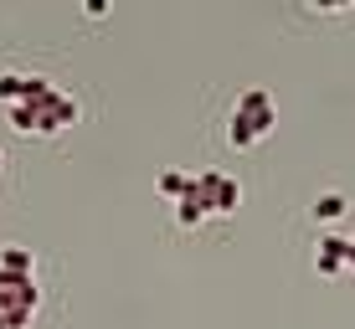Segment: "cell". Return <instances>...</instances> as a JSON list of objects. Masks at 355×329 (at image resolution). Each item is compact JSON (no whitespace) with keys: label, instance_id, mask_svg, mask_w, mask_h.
Wrapping results in <instances>:
<instances>
[{"label":"cell","instance_id":"5","mask_svg":"<svg viewBox=\"0 0 355 329\" xmlns=\"http://www.w3.org/2000/svg\"><path fill=\"white\" fill-rule=\"evenodd\" d=\"M0 273H10V278H31V273H36L31 247H0Z\"/></svg>","mask_w":355,"mask_h":329},{"label":"cell","instance_id":"1","mask_svg":"<svg viewBox=\"0 0 355 329\" xmlns=\"http://www.w3.org/2000/svg\"><path fill=\"white\" fill-rule=\"evenodd\" d=\"M273 124H278L273 98H268L263 88H248V93H237V108H232V129H227V139L237 144V150H248V144H258Z\"/></svg>","mask_w":355,"mask_h":329},{"label":"cell","instance_id":"9","mask_svg":"<svg viewBox=\"0 0 355 329\" xmlns=\"http://www.w3.org/2000/svg\"><path fill=\"white\" fill-rule=\"evenodd\" d=\"M175 222H180V226H201V222H206V206L196 201V190L175 201Z\"/></svg>","mask_w":355,"mask_h":329},{"label":"cell","instance_id":"10","mask_svg":"<svg viewBox=\"0 0 355 329\" xmlns=\"http://www.w3.org/2000/svg\"><path fill=\"white\" fill-rule=\"evenodd\" d=\"M10 124H16L21 134H36V108L31 103H16V108H10Z\"/></svg>","mask_w":355,"mask_h":329},{"label":"cell","instance_id":"6","mask_svg":"<svg viewBox=\"0 0 355 329\" xmlns=\"http://www.w3.org/2000/svg\"><path fill=\"white\" fill-rule=\"evenodd\" d=\"M345 211H350V201L340 196V190H324V196H314V222H340Z\"/></svg>","mask_w":355,"mask_h":329},{"label":"cell","instance_id":"4","mask_svg":"<svg viewBox=\"0 0 355 329\" xmlns=\"http://www.w3.org/2000/svg\"><path fill=\"white\" fill-rule=\"evenodd\" d=\"M345 252H350V237H320V252H314V267L324 278L345 273Z\"/></svg>","mask_w":355,"mask_h":329},{"label":"cell","instance_id":"3","mask_svg":"<svg viewBox=\"0 0 355 329\" xmlns=\"http://www.w3.org/2000/svg\"><path fill=\"white\" fill-rule=\"evenodd\" d=\"M31 108H36V134H57V129L78 124V98H67L62 88H52L42 103H31Z\"/></svg>","mask_w":355,"mask_h":329},{"label":"cell","instance_id":"7","mask_svg":"<svg viewBox=\"0 0 355 329\" xmlns=\"http://www.w3.org/2000/svg\"><path fill=\"white\" fill-rule=\"evenodd\" d=\"M0 103L6 108L26 103V78H21V72H0Z\"/></svg>","mask_w":355,"mask_h":329},{"label":"cell","instance_id":"2","mask_svg":"<svg viewBox=\"0 0 355 329\" xmlns=\"http://www.w3.org/2000/svg\"><path fill=\"white\" fill-rule=\"evenodd\" d=\"M191 190H196V201L206 206V216H232V211H237V201H242L237 180L222 175V170H201V175L191 180Z\"/></svg>","mask_w":355,"mask_h":329},{"label":"cell","instance_id":"8","mask_svg":"<svg viewBox=\"0 0 355 329\" xmlns=\"http://www.w3.org/2000/svg\"><path fill=\"white\" fill-rule=\"evenodd\" d=\"M160 196H170V201H180V196H191V175H180V170H160Z\"/></svg>","mask_w":355,"mask_h":329},{"label":"cell","instance_id":"11","mask_svg":"<svg viewBox=\"0 0 355 329\" xmlns=\"http://www.w3.org/2000/svg\"><path fill=\"white\" fill-rule=\"evenodd\" d=\"M345 267H355V237H350V252H345Z\"/></svg>","mask_w":355,"mask_h":329}]
</instances>
